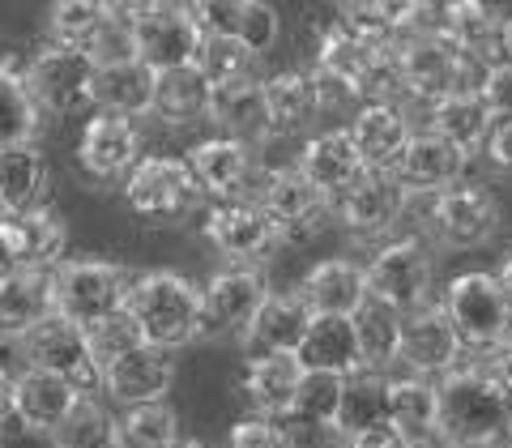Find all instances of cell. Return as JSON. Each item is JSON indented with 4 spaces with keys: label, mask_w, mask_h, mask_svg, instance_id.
<instances>
[{
    "label": "cell",
    "mask_w": 512,
    "mask_h": 448,
    "mask_svg": "<svg viewBox=\"0 0 512 448\" xmlns=\"http://www.w3.org/2000/svg\"><path fill=\"white\" fill-rule=\"evenodd\" d=\"M128 278L116 261H99V256H77V261L56 265V308L73 316L77 325H99L103 316L124 308Z\"/></svg>",
    "instance_id": "8"
},
{
    "label": "cell",
    "mask_w": 512,
    "mask_h": 448,
    "mask_svg": "<svg viewBox=\"0 0 512 448\" xmlns=\"http://www.w3.org/2000/svg\"><path fill=\"white\" fill-rule=\"evenodd\" d=\"M205 30L197 26L188 5H167L158 9L154 18L133 26V47L137 56L150 64V69H175V64H192L201 52Z\"/></svg>",
    "instance_id": "21"
},
{
    "label": "cell",
    "mask_w": 512,
    "mask_h": 448,
    "mask_svg": "<svg viewBox=\"0 0 512 448\" xmlns=\"http://www.w3.org/2000/svg\"><path fill=\"white\" fill-rule=\"evenodd\" d=\"M175 384V363L167 346L154 342H133L124 346L120 355H111L103 363V393L116 406H133V402H154V397H167Z\"/></svg>",
    "instance_id": "15"
},
{
    "label": "cell",
    "mask_w": 512,
    "mask_h": 448,
    "mask_svg": "<svg viewBox=\"0 0 512 448\" xmlns=\"http://www.w3.org/2000/svg\"><path fill=\"white\" fill-rule=\"evenodd\" d=\"M120 192H124L128 210L150 222L188 218L205 197L188 158H171V154H141L133 171L120 180Z\"/></svg>",
    "instance_id": "4"
},
{
    "label": "cell",
    "mask_w": 512,
    "mask_h": 448,
    "mask_svg": "<svg viewBox=\"0 0 512 448\" xmlns=\"http://www.w3.org/2000/svg\"><path fill=\"white\" fill-rule=\"evenodd\" d=\"M86 52L94 56V64H111V60H124V56H137V47H133V26L120 22L116 13L107 18V26L94 35V43L86 47Z\"/></svg>",
    "instance_id": "52"
},
{
    "label": "cell",
    "mask_w": 512,
    "mask_h": 448,
    "mask_svg": "<svg viewBox=\"0 0 512 448\" xmlns=\"http://www.w3.org/2000/svg\"><path fill=\"white\" fill-rule=\"evenodd\" d=\"M256 201L265 205V214L278 222V235H286V239L312 231L320 222V214L329 210V197L299 171V163L269 171L261 180V188H256Z\"/></svg>",
    "instance_id": "20"
},
{
    "label": "cell",
    "mask_w": 512,
    "mask_h": 448,
    "mask_svg": "<svg viewBox=\"0 0 512 448\" xmlns=\"http://www.w3.org/2000/svg\"><path fill=\"white\" fill-rule=\"evenodd\" d=\"M94 56L73 43H43L26 64V86L47 116H73L94 103Z\"/></svg>",
    "instance_id": "7"
},
{
    "label": "cell",
    "mask_w": 512,
    "mask_h": 448,
    "mask_svg": "<svg viewBox=\"0 0 512 448\" xmlns=\"http://www.w3.org/2000/svg\"><path fill=\"white\" fill-rule=\"evenodd\" d=\"M427 222H431V235L440 239L444 248H483L487 239L500 227V201L491 197L487 184H448L440 192H431V205H427Z\"/></svg>",
    "instance_id": "10"
},
{
    "label": "cell",
    "mask_w": 512,
    "mask_h": 448,
    "mask_svg": "<svg viewBox=\"0 0 512 448\" xmlns=\"http://www.w3.org/2000/svg\"><path fill=\"white\" fill-rule=\"evenodd\" d=\"M120 444L128 448H171L180 444V419L175 410L154 397V402H133L120 414Z\"/></svg>",
    "instance_id": "43"
},
{
    "label": "cell",
    "mask_w": 512,
    "mask_h": 448,
    "mask_svg": "<svg viewBox=\"0 0 512 448\" xmlns=\"http://www.w3.org/2000/svg\"><path fill=\"white\" fill-rule=\"evenodd\" d=\"M43 188H47V158L39 154L35 141L0 146V197H5L9 210L39 205Z\"/></svg>",
    "instance_id": "38"
},
{
    "label": "cell",
    "mask_w": 512,
    "mask_h": 448,
    "mask_svg": "<svg viewBox=\"0 0 512 448\" xmlns=\"http://www.w3.org/2000/svg\"><path fill=\"white\" fill-rule=\"evenodd\" d=\"M495 278H500V286H504V295L512 299V248H504V256H500V265H495Z\"/></svg>",
    "instance_id": "58"
},
{
    "label": "cell",
    "mask_w": 512,
    "mask_h": 448,
    "mask_svg": "<svg viewBox=\"0 0 512 448\" xmlns=\"http://www.w3.org/2000/svg\"><path fill=\"white\" fill-rule=\"evenodd\" d=\"M265 103H269V128H278V133H299L325 111L316 73H299V69H282L265 77Z\"/></svg>",
    "instance_id": "36"
},
{
    "label": "cell",
    "mask_w": 512,
    "mask_h": 448,
    "mask_svg": "<svg viewBox=\"0 0 512 448\" xmlns=\"http://www.w3.org/2000/svg\"><path fill=\"white\" fill-rule=\"evenodd\" d=\"M18 350L30 367H47V372L73 380L82 393L103 389V363L94 355L90 329L77 325L73 316H64L60 308L47 312L39 325H30L18 338Z\"/></svg>",
    "instance_id": "3"
},
{
    "label": "cell",
    "mask_w": 512,
    "mask_h": 448,
    "mask_svg": "<svg viewBox=\"0 0 512 448\" xmlns=\"http://www.w3.org/2000/svg\"><path fill=\"white\" fill-rule=\"evenodd\" d=\"M141 158V133L133 116L120 111H94L86 120L82 137H77V167H82L94 184H120L133 163Z\"/></svg>",
    "instance_id": "14"
},
{
    "label": "cell",
    "mask_w": 512,
    "mask_h": 448,
    "mask_svg": "<svg viewBox=\"0 0 512 448\" xmlns=\"http://www.w3.org/2000/svg\"><path fill=\"white\" fill-rule=\"evenodd\" d=\"M64 248V218L47 205H26L0 218V265H60Z\"/></svg>",
    "instance_id": "17"
},
{
    "label": "cell",
    "mask_w": 512,
    "mask_h": 448,
    "mask_svg": "<svg viewBox=\"0 0 512 448\" xmlns=\"http://www.w3.org/2000/svg\"><path fill=\"white\" fill-rule=\"evenodd\" d=\"M500 22L504 18L487 0H444L436 30L453 47H461L470 60H487L500 47Z\"/></svg>",
    "instance_id": "35"
},
{
    "label": "cell",
    "mask_w": 512,
    "mask_h": 448,
    "mask_svg": "<svg viewBox=\"0 0 512 448\" xmlns=\"http://www.w3.org/2000/svg\"><path fill=\"white\" fill-rule=\"evenodd\" d=\"M90 342H94V355H99V363H107L111 355H120L124 346L141 342V333H137V325H133V316L120 308V312L103 316L99 325H90Z\"/></svg>",
    "instance_id": "49"
},
{
    "label": "cell",
    "mask_w": 512,
    "mask_h": 448,
    "mask_svg": "<svg viewBox=\"0 0 512 448\" xmlns=\"http://www.w3.org/2000/svg\"><path fill=\"white\" fill-rule=\"evenodd\" d=\"M231 444L235 448H282V444H291V436H286V427L278 423V414L252 410L231 427Z\"/></svg>",
    "instance_id": "48"
},
{
    "label": "cell",
    "mask_w": 512,
    "mask_h": 448,
    "mask_svg": "<svg viewBox=\"0 0 512 448\" xmlns=\"http://www.w3.org/2000/svg\"><path fill=\"white\" fill-rule=\"evenodd\" d=\"M359 9L372 22H380L389 35H410V30L423 26L431 0H359Z\"/></svg>",
    "instance_id": "47"
},
{
    "label": "cell",
    "mask_w": 512,
    "mask_h": 448,
    "mask_svg": "<svg viewBox=\"0 0 512 448\" xmlns=\"http://www.w3.org/2000/svg\"><path fill=\"white\" fill-rule=\"evenodd\" d=\"M77 384L64 380L47 367H30L22 376H13V419L26 431H39V436H52L60 427V419L69 414V406L77 402Z\"/></svg>",
    "instance_id": "25"
},
{
    "label": "cell",
    "mask_w": 512,
    "mask_h": 448,
    "mask_svg": "<svg viewBox=\"0 0 512 448\" xmlns=\"http://www.w3.org/2000/svg\"><path fill=\"white\" fill-rule=\"evenodd\" d=\"M43 107L35 103L26 77L9 64H0V146H18V141H35Z\"/></svg>",
    "instance_id": "41"
},
{
    "label": "cell",
    "mask_w": 512,
    "mask_h": 448,
    "mask_svg": "<svg viewBox=\"0 0 512 448\" xmlns=\"http://www.w3.org/2000/svg\"><path fill=\"white\" fill-rule=\"evenodd\" d=\"M491 120H495L491 107L483 103V94H478L474 86H453V90H444L440 99L427 103V124L436 128L440 137L453 141V146L470 150V154L483 146Z\"/></svg>",
    "instance_id": "33"
},
{
    "label": "cell",
    "mask_w": 512,
    "mask_h": 448,
    "mask_svg": "<svg viewBox=\"0 0 512 448\" xmlns=\"http://www.w3.org/2000/svg\"><path fill=\"white\" fill-rule=\"evenodd\" d=\"M466 167H470V150L453 146L436 128H427V133H410V141L393 163V175L414 197V192H440L448 184H457L466 175Z\"/></svg>",
    "instance_id": "19"
},
{
    "label": "cell",
    "mask_w": 512,
    "mask_h": 448,
    "mask_svg": "<svg viewBox=\"0 0 512 448\" xmlns=\"http://www.w3.org/2000/svg\"><path fill=\"white\" fill-rule=\"evenodd\" d=\"M440 308L453 320V329L461 333V346L466 350H487L512 333V299L504 295L500 278L487 274V269L457 274L444 286Z\"/></svg>",
    "instance_id": "5"
},
{
    "label": "cell",
    "mask_w": 512,
    "mask_h": 448,
    "mask_svg": "<svg viewBox=\"0 0 512 448\" xmlns=\"http://www.w3.org/2000/svg\"><path fill=\"white\" fill-rule=\"evenodd\" d=\"M295 355L303 367H312V372H342V376L359 372L363 350H359L355 320L346 312H312L308 333H303V342L295 346Z\"/></svg>",
    "instance_id": "28"
},
{
    "label": "cell",
    "mask_w": 512,
    "mask_h": 448,
    "mask_svg": "<svg viewBox=\"0 0 512 448\" xmlns=\"http://www.w3.org/2000/svg\"><path fill=\"white\" fill-rule=\"evenodd\" d=\"M256 60L261 56H256L239 35H205L201 52H197V64L210 82H231V77L256 73Z\"/></svg>",
    "instance_id": "45"
},
{
    "label": "cell",
    "mask_w": 512,
    "mask_h": 448,
    "mask_svg": "<svg viewBox=\"0 0 512 448\" xmlns=\"http://www.w3.org/2000/svg\"><path fill=\"white\" fill-rule=\"evenodd\" d=\"M384 372H372V367H359V372L346 376V389H342V406H338V419H333L329 431H338L342 440H355L359 431L384 423Z\"/></svg>",
    "instance_id": "39"
},
{
    "label": "cell",
    "mask_w": 512,
    "mask_h": 448,
    "mask_svg": "<svg viewBox=\"0 0 512 448\" xmlns=\"http://www.w3.org/2000/svg\"><path fill=\"white\" fill-rule=\"evenodd\" d=\"M171 0H111V13H116L120 22H128V26H137V22H146V18H154L158 9H167Z\"/></svg>",
    "instance_id": "55"
},
{
    "label": "cell",
    "mask_w": 512,
    "mask_h": 448,
    "mask_svg": "<svg viewBox=\"0 0 512 448\" xmlns=\"http://www.w3.org/2000/svg\"><path fill=\"white\" fill-rule=\"evenodd\" d=\"M363 167L367 163L355 146V137H350V128H320V133H312L299 150V171L308 175L329 201L338 197L342 188L355 184Z\"/></svg>",
    "instance_id": "27"
},
{
    "label": "cell",
    "mask_w": 512,
    "mask_h": 448,
    "mask_svg": "<svg viewBox=\"0 0 512 448\" xmlns=\"http://www.w3.org/2000/svg\"><path fill=\"white\" fill-rule=\"evenodd\" d=\"M346 128H350V137H355L363 163L367 167H389V171H393L397 154H402V146L414 133L410 111L397 99H363Z\"/></svg>",
    "instance_id": "24"
},
{
    "label": "cell",
    "mask_w": 512,
    "mask_h": 448,
    "mask_svg": "<svg viewBox=\"0 0 512 448\" xmlns=\"http://www.w3.org/2000/svg\"><path fill=\"white\" fill-rule=\"evenodd\" d=\"M214 82L201 73V64H175V69H158L154 82V116L163 124H192L210 111Z\"/></svg>",
    "instance_id": "34"
},
{
    "label": "cell",
    "mask_w": 512,
    "mask_h": 448,
    "mask_svg": "<svg viewBox=\"0 0 512 448\" xmlns=\"http://www.w3.org/2000/svg\"><path fill=\"white\" fill-rule=\"evenodd\" d=\"M359 333V350H363V367L372 372H389L397 363V346H402V308H393L389 299H380L367 291L359 299V308L350 312Z\"/></svg>",
    "instance_id": "37"
},
{
    "label": "cell",
    "mask_w": 512,
    "mask_h": 448,
    "mask_svg": "<svg viewBox=\"0 0 512 448\" xmlns=\"http://www.w3.org/2000/svg\"><path fill=\"white\" fill-rule=\"evenodd\" d=\"M154 82L158 73L141 56H124L94 69V107L146 120L154 116Z\"/></svg>",
    "instance_id": "30"
},
{
    "label": "cell",
    "mask_w": 512,
    "mask_h": 448,
    "mask_svg": "<svg viewBox=\"0 0 512 448\" xmlns=\"http://www.w3.org/2000/svg\"><path fill=\"white\" fill-rule=\"evenodd\" d=\"M235 35L244 39L256 56L274 52L278 39H282V22H278V9L265 5V0H244V13H239V26Z\"/></svg>",
    "instance_id": "46"
},
{
    "label": "cell",
    "mask_w": 512,
    "mask_h": 448,
    "mask_svg": "<svg viewBox=\"0 0 512 448\" xmlns=\"http://www.w3.org/2000/svg\"><path fill=\"white\" fill-rule=\"evenodd\" d=\"M184 158L205 197H252V192H244L252 184V150L244 137L214 133L197 141Z\"/></svg>",
    "instance_id": "22"
},
{
    "label": "cell",
    "mask_w": 512,
    "mask_h": 448,
    "mask_svg": "<svg viewBox=\"0 0 512 448\" xmlns=\"http://www.w3.org/2000/svg\"><path fill=\"white\" fill-rule=\"evenodd\" d=\"M363 269H367V291L389 299L402 312L419 308L431 295V256L414 235L384 239Z\"/></svg>",
    "instance_id": "12"
},
{
    "label": "cell",
    "mask_w": 512,
    "mask_h": 448,
    "mask_svg": "<svg viewBox=\"0 0 512 448\" xmlns=\"http://www.w3.org/2000/svg\"><path fill=\"white\" fill-rule=\"evenodd\" d=\"M474 363L483 367V372L500 384V389L512 393V333H508V338H500L495 346H487V350H474Z\"/></svg>",
    "instance_id": "54"
},
{
    "label": "cell",
    "mask_w": 512,
    "mask_h": 448,
    "mask_svg": "<svg viewBox=\"0 0 512 448\" xmlns=\"http://www.w3.org/2000/svg\"><path fill=\"white\" fill-rule=\"evenodd\" d=\"M9 214V205H5V197H0V218H5Z\"/></svg>",
    "instance_id": "60"
},
{
    "label": "cell",
    "mask_w": 512,
    "mask_h": 448,
    "mask_svg": "<svg viewBox=\"0 0 512 448\" xmlns=\"http://www.w3.org/2000/svg\"><path fill=\"white\" fill-rule=\"evenodd\" d=\"M350 444H359V448H402L406 440H402V431H397L389 419L384 423H376V427H367V431H359Z\"/></svg>",
    "instance_id": "56"
},
{
    "label": "cell",
    "mask_w": 512,
    "mask_h": 448,
    "mask_svg": "<svg viewBox=\"0 0 512 448\" xmlns=\"http://www.w3.org/2000/svg\"><path fill=\"white\" fill-rule=\"evenodd\" d=\"M384 414L406 444L440 440V384L419 372L384 376Z\"/></svg>",
    "instance_id": "23"
},
{
    "label": "cell",
    "mask_w": 512,
    "mask_h": 448,
    "mask_svg": "<svg viewBox=\"0 0 512 448\" xmlns=\"http://www.w3.org/2000/svg\"><path fill=\"white\" fill-rule=\"evenodd\" d=\"M466 355L461 333L453 329V320L440 303H419V308L402 312V346H397V363H406V372H419L440 380L444 372H453Z\"/></svg>",
    "instance_id": "13"
},
{
    "label": "cell",
    "mask_w": 512,
    "mask_h": 448,
    "mask_svg": "<svg viewBox=\"0 0 512 448\" xmlns=\"http://www.w3.org/2000/svg\"><path fill=\"white\" fill-rule=\"evenodd\" d=\"M56 312V265H0V338L18 342Z\"/></svg>",
    "instance_id": "18"
},
{
    "label": "cell",
    "mask_w": 512,
    "mask_h": 448,
    "mask_svg": "<svg viewBox=\"0 0 512 448\" xmlns=\"http://www.w3.org/2000/svg\"><path fill=\"white\" fill-rule=\"evenodd\" d=\"M500 56H504V60H512V18H504V22H500Z\"/></svg>",
    "instance_id": "59"
},
{
    "label": "cell",
    "mask_w": 512,
    "mask_h": 448,
    "mask_svg": "<svg viewBox=\"0 0 512 448\" xmlns=\"http://www.w3.org/2000/svg\"><path fill=\"white\" fill-rule=\"evenodd\" d=\"M201 235L210 239L218 256L244 265H256L282 239L278 222L265 214V205L256 197H214V205L201 218Z\"/></svg>",
    "instance_id": "9"
},
{
    "label": "cell",
    "mask_w": 512,
    "mask_h": 448,
    "mask_svg": "<svg viewBox=\"0 0 512 448\" xmlns=\"http://www.w3.org/2000/svg\"><path fill=\"white\" fill-rule=\"evenodd\" d=\"M299 380H303V363H299L295 350H265V355H248L239 389H244V402L252 410L291 419Z\"/></svg>",
    "instance_id": "26"
},
{
    "label": "cell",
    "mask_w": 512,
    "mask_h": 448,
    "mask_svg": "<svg viewBox=\"0 0 512 448\" xmlns=\"http://www.w3.org/2000/svg\"><path fill=\"white\" fill-rule=\"evenodd\" d=\"M483 154H487V163L495 171L512 175V111H508V116H495L491 120L487 137H483Z\"/></svg>",
    "instance_id": "53"
},
{
    "label": "cell",
    "mask_w": 512,
    "mask_h": 448,
    "mask_svg": "<svg viewBox=\"0 0 512 448\" xmlns=\"http://www.w3.org/2000/svg\"><path fill=\"white\" fill-rule=\"evenodd\" d=\"M393 60H397V90L419 103L440 99L453 86H474V77H470L474 60L461 47L448 43L440 30H410L397 43Z\"/></svg>",
    "instance_id": "6"
},
{
    "label": "cell",
    "mask_w": 512,
    "mask_h": 448,
    "mask_svg": "<svg viewBox=\"0 0 512 448\" xmlns=\"http://www.w3.org/2000/svg\"><path fill=\"white\" fill-rule=\"evenodd\" d=\"M269 295V282L256 265H231V269H218V274L201 286V320H205V333H244L252 325L256 308L265 303Z\"/></svg>",
    "instance_id": "16"
},
{
    "label": "cell",
    "mask_w": 512,
    "mask_h": 448,
    "mask_svg": "<svg viewBox=\"0 0 512 448\" xmlns=\"http://www.w3.org/2000/svg\"><path fill=\"white\" fill-rule=\"evenodd\" d=\"M342 389H346L342 372H312V367H303V380H299V393H295V406H291V423L329 431L333 419H338Z\"/></svg>",
    "instance_id": "42"
},
{
    "label": "cell",
    "mask_w": 512,
    "mask_h": 448,
    "mask_svg": "<svg viewBox=\"0 0 512 448\" xmlns=\"http://www.w3.org/2000/svg\"><path fill=\"white\" fill-rule=\"evenodd\" d=\"M295 291L303 295L312 312H355L359 299L367 295V269L359 261H346V256H329V261H316L308 274L299 278Z\"/></svg>",
    "instance_id": "32"
},
{
    "label": "cell",
    "mask_w": 512,
    "mask_h": 448,
    "mask_svg": "<svg viewBox=\"0 0 512 448\" xmlns=\"http://www.w3.org/2000/svg\"><path fill=\"white\" fill-rule=\"evenodd\" d=\"M52 444L60 448H107L120 444V419H111L107 406L94 393H77V402L52 431Z\"/></svg>",
    "instance_id": "40"
},
{
    "label": "cell",
    "mask_w": 512,
    "mask_h": 448,
    "mask_svg": "<svg viewBox=\"0 0 512 448\" xmlns=\"http://www.w3.org/2000/svg\"><path fill=\"white\" fill-rule=\"evenodd\" d=\"M440 440L495 444L512 431V393L500 389L478 363H457L440 380Z\"/></svg>",
    "instance_id": "1"
},
{
    "label": "cell",
    "mask_w": 512,
    "mask_h": 448,
    "mask_svg": "<svg viewBox=\"0 0 512 448\" xmlns=\"http://www.w3.org/2000/svg\"><path fill=\"white\" fill-rule=\"evenodd\" d=\"M107 18H111V0H52V9H47V35L56 43H73L86 52L94 35L107 26Z\"/></svg>",
    "instance_id": "44"
},
{
    "label": "cell",
    "mask_w": 512,
    "mask_h": 448,
    "mask_svg": "<svg viewBox=\"0 0 512 448\" xmlns=\"http://www.w3.org/2000/svg\"><path fill=\"white\" fill-rule=\"evenodd\" d=\"M205 120L218 124L231 137H265L269 133V103H265V82L256 73L231 77V82H214L210 90V111Z\"/></svg>",
    "instance_id": "29"
},
{
    "label": "cell",
    "mask_w": 512,
    "mask_h": 448,
    "mask_svg": "<svg viewBox=\"0 0 512 448\" xmlns=\"http://www.w3.org/2000/svg\"><path fill=\"white\" fill-rule=\"evenodd\" d=\"M410 188L397 180L389 167H363L359 180L342 188L338 197L329 201V210L338 214V222L355 235H384L393 231L406 214Z\"/></svg>",
    "instance_id": "11"
},
{
    "label": "cell",
    "mask_w": 512,
    "mask_h": 448,
    "mask_svg": "<svg viewBox=\"0 0 512 448\" xmlns=\"http://www.w3.org/2000/svg\"><path fill=\"white\" fill-rule=\"evenodd\" d=\"M474 90L483 94L491 116H508L512 111V60H487L483 73L474 77Z\"/></svg>",
    "instance_id": "50"
},
{
    "label": "cell",
    "mask_w": 512,
    "mask_h": 448,
    "mask_svg": "<svg viewBox=\"0 0 512 448\" xmlns=\"http://www.w3.org/2000/svg\"><path fill=\"white\" fill-rule=\"evenodd\" d=\"M188 9L205 35H235L244 0H188Z\"/></svg>",
    "instance_id": "51"
},
{
    "label": "cell",
    "mask_w": 512,
    "mask_h": 448,
    "mask_svg": "<svg viewBox=\"0 0 512 448\" xmlns=\"http://www.w3.org/2000/svg\"><path fill=\"white\" fill-rule=\"evenodd\" d=\"M13 414V376L0 367V423H5Z\"/></svg>",
    "instance_id": "57"
},
{
    "label": "cell",
    "mask_w": 512,
    "mask_h": 448,
    "mask_svg": "<svg viewBox=\"0 0 512 448\" xmlns=\"http://www.w3.org/2000/svg\"><path fill=\"white\" fill-rule=\"evenodd\" d=\"M312 308L303 303L299 291H269L265 303L256 308L252 325L239 333L248 346V355H265V350H295L308 333Z\"/></svg>",
    "instance_id": "31"
},
{
    "label": "cell",
    "mask_w": 512,
    "mask_h": 448,
    "mask_svg": "<svg viewBox=\"0 0 512 448\" xmlns=\"http://www.w3.org/2000/svg\"><path fill=\"white\" fill-rule=\"evenodd\" d=\"M124 312L133 316L141 338L167 350H180L205 333L201 286H192L184 274H171V269H154V274L128 282Z\"/></svg>",
    "instance_id": "2"
}]
</instances>
